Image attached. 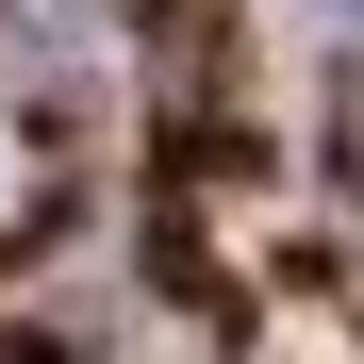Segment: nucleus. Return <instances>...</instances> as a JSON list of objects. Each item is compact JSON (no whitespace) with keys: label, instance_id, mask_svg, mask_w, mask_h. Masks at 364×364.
Returning a JSON list of instances; mask_svg holds the SVG:
<instances>
[]
</instances>
